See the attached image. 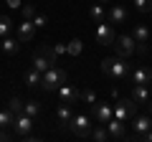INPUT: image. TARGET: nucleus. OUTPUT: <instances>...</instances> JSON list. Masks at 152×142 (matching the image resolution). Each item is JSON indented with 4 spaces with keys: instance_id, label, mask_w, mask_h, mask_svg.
<instances>
[{
    "instance_id": "obj_1",
    "label": "nucleus",
    "mask_w": 152,
    "mask_h": 142,
    "mask_svg": "<svg viewBox=\"0 0 152 142\" xmlns=\"http://www.w3.org/2000/svg\"><path fill=\"white\" fill-rule=\"evenodd\" d=\"M102 71L109 79H114V81H124V79L129 76V64H127V59H122V56H109V59L102 61Z\"/></svg>"
},
{
    "instance_id": "obj_2",
    "label": "nucleus",
    "mask_w": 152,
    "mask_h": 142,
    "mask_svg": "<svg viewBox=\"0 0 152 142\" xmlns=\"http://www.w3.org/2000/svg\"><path fill=\"white\" fill-rule=\"evenodd\" d=\"M66 79H69V76H66L64 69L51 66L48 71H43V76H41V89H43V91H56L61 84H66Z\"/></svg>"
},
{
    "instance_id": "obj_3",
    "label": "nucleus",
    "mask_w": 152,
    "mask_h": 142,
    "mask_svg": "<svg viewBox=\"0 0 152 142\" xmlns=\"http://www.w3.org/2000/svg\"><path fill=\"white\" fill-rule=\"evenodd\" d=\"M69 130L74 132L76 137H89L91 135V117L86 114H74L69 122Z\"/></svg>"
},
{
    "instance_id": "obj_4",
    "label": "nucleus",
    "mask_w": 152,
    "mask_h": 142,
    "mask_svg": "<svg viewBox=\"0 0 152 142\" xmlns=\"http://www.w3.org/2000/svg\"><path fill=\"white\" fill-rule=\"evenodd\" d=\"M114 48H117V56H122V59H132L137 53V43L132 36H117L114 38Z\"/></svg>"
},
{
    "instance_id": "obj_5",
    "label": "nucleus",
    "mask_w": 152,
    "mask_h": 142,
    "mask_svg": "<svg viewBox=\"0 0 152 142\" xmlns=\"http://www.w3.org/2000/svg\"><path fill=\"white\" fill-rule=\"evenodd\" d=\"M134 107L137 102L134 99H117V107H114V119H122V122H129L134 117Z\"/></svg>"
},
{
    "instance_id": "obj_6",
    "label": "nucleus",
    "mask_w": 152,
    "mask_h": 142,
    "mask_svg": "<svg viewBox=\"0 0 152 142\" xmlns=\"http://www.w3.org/2000/svg\"><path fill=\"white\" fill-rule=\"evenodd\" d=\"M96 43L99 46H114V38H117V33H114V28H112V23H99L96 26Z\"/></svg>"
},
{
    "instance_id": "obj_7",
    "label": "nucleus",
    "mask_w": 152,
    "mask_h": 142,
    "mask_svg": "<svg viewBox=\"0 0 152 142\" xmlns=\"http://www.w3.org/2000/svg\"><path fill=\"white\" fill-rule=\"evenodd\" d=\"M13 130H15V135H18V137H28V135H31V130H33V117H28L26 112L15 114Z\"/></svg>"
},
{
    "instance_id": "obj_8",
    "label": "nucleus",
    "mask_w": 152,
    "mask_h": 142,
    "mask_svg": "<svg viewBox=\"0 0 152 142\" xmlns=\"http://www.w3.org/2000/svg\"><path fill=\"white\" fill-rule=\"evenodd\" d=\"M91 109H94V119H96V124H107V122L114 117V107L107 104V102H96Z\"/></svg>"
},
{
    "instance_id": "obj_9",
    "label": "nucleus",
    "mask_w": 152,
    "mask_h": 142,
    "mask_svg": "<svg viewBox=\"0 0 152 142\" xmlns=\"http://www.w3.org/2000/svg\"><path fill=\"white\" fill-rule=\"evenodd\" d=\"M33 36H36V23L23 18V23H18V28H15V38L20 43H28V41H33Z\"/></svg>"
},
{
    "instance_id": "obj_10",
    "label": "nucleus",
    "mask_w": 152,
    "mask_h": 142,
    "mask_svg": "<svg viewBox=\"0 0 152 142\" xmlns=\"http://www.w3.org/2000/svg\"><path fill=\"white\" fill-rule=\"evenodd\" d=\"M132 38H134V43H137V51L140 53H145L147 51V43H150V28L147 26H134V31H132Z\"/></svg>"
},
{
    "instance_id": "obj_11",
    "label": "nucleus",
    "mask_w": 152,
    "mask_h": 142,
    "mask_svg": "<svg viewBox=\"0 0 152 142\" xmlns=\"http://www.w3.org/2000/svg\"><path fill=\"white\" fill-rule=\"evenodd\" d=\"M132 130H134V140H140L145 132L152 130V117L145 114V117H132Z\"/></svg>"
},
{
    "instance_id": "obj_12",
    "label": "nucleus",
    "mask_w": 152,
    "mask_h": 142,
    "mask_svg": "<svg viewBox=\"0 0 152 142\" xmlns=\"http://www.w3.org/2000/svg\"><path fill=\"white\" fill-rule=\"evenodd\" d=\"M107 132H109V140H124V137H127L124 122H122V119H114V117L107 122Z\"/></svg>"
},
{
    "instance_id": "obj_13",
    "label": "nucleus",
    "mask_w": 152,
    "mask_h": 142,
    "mask_svg": "<svg viewBox=\"0 0 152 142\" xmlns=\"http://www.w3.org/2000/svg\"><path fill=\"white\" fill-rule=\"evenodd\" d=\"M132 84L150 86V84H152V69H150V66H137V69L132 71Z\"/></svg>"
},
{
    "instance_id": "obj_14",
    "label": "nucleus",
    "mask_w": 152,
    "mask_h": 142,
    "mask_svg": "<svg viewBox=\"0 0 152 142\" xmlns=\"http://www.w3.org/2000/svg\"><path fill=\"white\" fill-rule=\"evenodd\" d=\"M56 91H58V102L61 104H74L76 99H79V91H76L74 86H69V84H61Z\"/></svg>"
},
{
    "instance_id": "obj_15",
    "label": "nucleus",
    "mask_w": 152,
    "mask_h": 142,
    "mask_svg": "<svg viewBox=\"0 0 152 142\" xmlns=\"http://www.w3.org/2000/svg\"><path fill=\"white\" fill-rule=\"evenodd\" d=\"M107 23H127V8L124 5H112L107 10Z\"/></svg>"
},
{
    "instance_id": "obj_16",
    "label": "nucleus",
    "mask_w": 152,
    "mask_h": 142,
    "mask_svg": "<svg viewBox=\"0 0 152 142\" xmlns=\"http://www.w3.org/2000/svg\"><path fill=\"white\" fill-rule=\"evenodd\" d=\"M0 51L5 56H15L18 51H20V41L18 38H10V36H5V38H0Z\"/></svg>"
},
{
    "instance_id": "obj_17",
    "label": "nucleus",
    "mask_w": 152,
    "mask_h": 142,
    "mask_svg": "<svg viewBox=\"0 0 152 142\" xmlns=\"http://www.w3.org/2000/svg\"><path fill=\"white\" fill-rule=\"evenodd\" d=\"M132 99H134L137 104H150V86L134 84V86H132Z\"/></svg>"
},
{
    "instance_id": "obj_18",
    "label": "nucleus",
    "mask_w": 152,
    "mask_h": 142,
    "mask_svg": "<svg viewBox=\"0 0 152 142\" xmlns=\"http://www.w3.org/2000/svg\"><path fill=\"white\" fill-rule=\"evenodd\" d=\"M71 117H74V112H71L69 104H58V109H56V119H58V127H69Z\"/></svg>"
},
{
    "instance_id": "obj_19",
    "label": "nucleus",
    "mask_w": 152,
    "mask_h": 142,
    "mask_svg": "<svg viewBox=\"0 0 152 142\" xmlns=\"http://www.w3.org/2000/svg\"><path fill=\"white\" fill-rule=\"evenodd\" d=\"M41 71L38 69H31V71H26V76H23V81H26V86H41Z\"/></svg>"
},
{
    "instance_id": "obj_20",
    "label": "nucleus",
    "mask_w": 152,
    "mask_h": 142,
    "mask_svg": "<svg viewBox=\"0 0 152 142\" xmlns=\"http://www.w3.org/2000/svg\"><path fill=\"white\" fill-rule=\"evenodd\" d=\"M79 99H81L84 104H89V107H94V104H96V91H94L91 86H84L81 91H79Z\"/></svg>"
},
{
    "instance_id": "obj_21",
    "label": "nucleus",
    "mask_w": 152,
    "mask_h": 142,
    "mask_svg": "<svg viewBox=\"0 0 152 142\" xmlns=\"http://www.w3.org/2000/svg\"><path fill=\"white\" fill-rule=\"evenodd\" d=\"M91 137L94 142H107L109 140V132H107V124H96V130H91Z\"/></svg>"
},
{
    "instance_id": "obj_22",
    "label": "nucleus",
    "mask_w": 152,
    "mask_h": 142,
    "mask_svg": "<svg viewBox=\"0 0 152 142\" xmlns=\"http://www.w3.org/2000/svg\"><path fill=\"white\" fill-rule=\"evenodd\" d=\"M13 122H15V114H13L10 109L0 112V127H3V130H13Z\"/></svg>"
},
{
    "instance_id": "obj_23",
    "label": "nucleus",
    "mask_w": 152,
    "mask_h": 142,
    "mask_svg": "<svg viewBox=\"0 0 152 142\" xmlns=\"http://www.w3.org/2000/svg\"><path fill=\"white\" fill-rule=\"evenodd\" d=\"M81 51H84V41L81 38H74V41L66 43V53H69V56H79Z\"/></svg>"
},
{
    "instance_id": "obj_24",
    "label": "nucleus",
    "mask_w": 152,
    "mask_h": 142,
    "mask_svg": "<svg viewBox=\"0 0 152 142\" xmlns=\"http://www.w3.org/2000/svg\"><path fill=\"white\" fill-rule=\"evenodd\" d=\"M89 15H91V20H94V23H104V20H107V10H104L99 3H96V5H91Z\"/></svg>"
},
{
    "instance_id": "obj_25",
    "label": "nucleus",
    "mask_w": 152,
    "mask_h": 142,
    "mask_svg": "<svg viewBox=\"0 0 152 142\" xmlns=\"http://www.w3.org/2000/svg\"><path fill=\"white\" fill-rule=\"evenodd\" d=\"M23 112H26L28 117H33V119H36V117H38V112H41V102H36V99L26 102V104H23Z\"/></svg>"
},
{
    "instance_id": "obj_26",
    "label": "nucleus",
    "mask_w": 152,
    "mask_h": 142,
    "mask_svg": "<svg viewBox=\"0 0 152 142\" xmlns=\"http://www.w3.org/2000/svg\"><path fill=\"white\" fill-rule=\"evenodd\" d=\"M10 31H13V20L8 15H0V38L10 36Z\"/></svg>"
},
{
    "instance_id": "obj_27",
    "label": "nucleus",
    "mask_w": 152,
    "mask_h": 142,
    "mask_svg": "<svg viewBox=\"0 0 152 142\" xmlns=\"http://www.w3.org/2000/svg\"><path fill=\"white\" fill-rule=\"evenodd\" d=\"M23 104H26V102H23L20 97H10V99H8V109H10L13 114H20V112H23Z\"/></svg>"
},
{
    "instance_id": "obj_28",
    "label": "nucleus",
    "mask_w": 152,
    "mask_h": 142,
    "mask_svg": "<svg viewBox=\"0 0 152 142\" xmlns=\"http://www.w3.org/2000/svg\"><path fill=\"white\" fill-rule=\"evenodd\" d=\"M132 3H134V8L140 13H150L152 10V0H132Z\"/></svg>"
},
{
    "instance_id": "obj_29",
    "label": "nucleus",
    "mask_w": 152,
    "mask_h": 142,
    "mask_svg": "<svg viewBox=\"0 0 152 142\" xmlns=\"http://www.w3.org/2000/svg\"><path fill=\"white\" fill-rule=\"evenodd\" d=\"M20 13H23V18L33 20V15H36V8H33V5H20Z\"/></svg>"
},
{
    "instance_id": "obj_30",
    "label": "nucleus",
    "mask_w": 152,
    "mask_h": 142,
    "mask_svg": "<svg viewBox=\"0 0 152 142\" xmlns=\"http://www.w3.org/2000/svg\"><path fill=\"white\" fill-rule=\"evenodd\" d=\"M33 23H36V28H43L46 23H48V18L41 15V13H36V15H33Z\"/></svg>"
},
{
    "instance_id": "obj_31",
    "label": "nucleus",
    "mask_w": 152,
    "mask_h": 142,
    "mask_svg": "<svg viewBox=\"0 0 152 142\" xmlns=\"http://www.w3.org/2000/svg\"><path fill=\"white\" fill-rule=\"evenodd\" d=\"M53 53H56V56H64V53H66V43H56V46H53Z\"/></svg>"
},
{
    "instance_id": "obj_32",
    "label": "nucleus",
    "mask_w": 152,
    "mask_h": 142,
    "mask_svg": "<svg viewBox=\"0 0 152 142\" xmlns=\"http://www.w3.org/2000/svg\"><path fill=\"white\" fill-rule=\"evenodd\" d=\"M5 5H8V8H13V10H15V8H20L23 3H20V0H5Z\"/></svg>"
},
{
    "instance_id": "obj_33",
    "label": "nucleus",
    "mask_w": 152,
    "mask_h": 142,
    "mask_svg": "<svg viewBox=\"0 0 152 142\" xmlns=\"http://www.w3.org/2000/svg\"><path fill=\"white\" fill-rule=\"evenodd\" d=\"M3 140H10V135H8V132L3 130V127H0V142H3Z\"/></svg>"
},
{
    "instance_id": "obj_34",
    "label": "nucleus",
    "mask_w": 152,
    "mask_h": 142,
    "mask_svg": "<svg viewBox=\"0 0 152 142\" xmlns=\"http://www.w3.org/2000/svg\"><path fill=\"white\" fill-rule=\"evenodd\" d=\"M147 109H150V112H147V114H150V117H152V104H147Z\"/></svg>"
},
{
    "instance_id": "obj_35",
    "label": "nucleus",
    "mask_w": 152,
    "mask_h": 142,
    "mask_svg": "<svg viewBox=\"0 0 152 142\" xmlns=\"http://www.w3.org/2000/svg\"><path fill=\"white\" fill-rule=\"evenodd\" d=\"M99 3H112V0H99Z\"/></svg>"
}]
</instances>
